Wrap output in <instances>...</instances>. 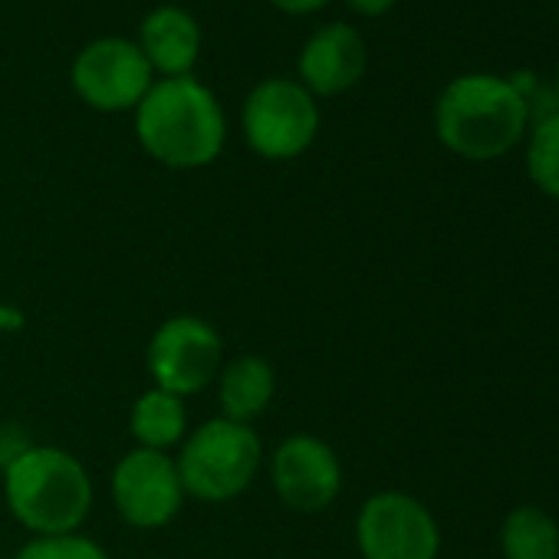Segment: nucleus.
<instances>
[{"mask_svg": "<svg viewBox=\"0 0 559 559\" xmlns=\"http://www.w3.org/2000/svg\"><path fill=\"white\" fill-rule=\"evenodd\" d=\"M135 139L152 162L171 171H194L221 158L227 116L201 80H155L135 106Z\"/></svg>", "mask_w": 559, "mask_h": 559, "instance_id": "f257e3e1", "label": "nucleus"}, {"mask_svg": "<svg viewBox=\"0 0 559 559\" xmlns=\"http://www.w3.org/2000/svg\"><path fill=\"white\" fill-rule=\"evenodd\" d=\"M0 490L11 516L31 536L80 533L96 503L90 467L60 444H31L4 471Z\"/></svg>", "mask_w": 559, "mask_h": 559, "instance_id": "f03ea898", "label": "nucleus"}, {"mask_svg": "<svg viewBox=\"0 0 559 559\" xmlns=\"http://www.w3.org/2000/svg\"><path fill=\"white\" fill-rule=\"evenodd\" d=\"M530 129V109L507 76L464 73L435 103L438 142L464 162H497L510 155Z\"/></svg>", "mask_w": 559, "mask_h": 559, "instance_id": "7ed1b4c3", "label": "nucleus"}, {"mask_svg": "<svg viewBox=\"0 0 559 559\" xmlns=\"http://www.w3.org/2000/svg\"><path fill=\"white\" fill-rule=\"evenodd\" d=\"M263 441L253 425L207 418L175 448V464L188 500L230 503L253 487L263 471Z\"/></svg>", "mask_w": 559, "mask_h": 559, "instance_id": "20e7f679", "label": "nucleus"}, {"mask_svg": "<svg viewBox=\"0 0 559 559\" xmlns=\"http://www.w3.org/2000/svg\"><path fill=\"white\" fill-rule=\"evenodd\" d=\"M320 122L317 96L290 76L260 80L240 109L247 148L266 162H294L310 152L320 135Z\"/></svg>", "mask_w": 559, "mask_h": 559, "instance_id": "39448f33", "label": "nucleus"}, {"mask_svg": "<svg viewBox=\"0 0 559 559\" xmlns=\"http://www.w3.org/2000/svg\"><path fill=\"white\" fill-rule=\"evenodd\" d=\"M221 366H224V340L204 317L194 313H178L162 320L145 349V369L152 385L185 402L191 395L207 392Z\"/></svg>", "mask_w": 559, "mask_h": 559, "instance_id": "423d86ee", "label": "nucleus"}, {"mask_svg": "<svg viewBox=\"0 0 559 559\" xmlns=\"http://www.w3.org/2000/svg\"><path fill=\"white\" fill-rule=\"evenodd\" d=\"M356 549L362 559H438L441 526L415 493L379 490L356 513Z\"/></svg>", "mask_w": 559, "mask_h": 559, "instance_id": "0eeeda50", "label": "nucleus"}, {"mask_svg": "<svg viewBox=\"0 0 559 559\" xmlns=\"http://www.w3.org/2000/svg\"><path fill=\"white\" fill-rule=\"evenodd\" d=\"M109 497L119 520L132 530H165L185 507L188 493L175 454L132 448L109 474Z\"/></svg>", "mask_w": 559, "mask_h": 559, "instance_id": "6e6552de", "label": "nucleus"}, {"mask_svg": "<svg viewBox=\"0 0 559 559\" xmlns=\"http://www.w3.org/2000/svg\"><path fill=\"white\" fill-rule=\"evenodd\" d=\"M73 93L96 112H135L155 83L148 60L129 37H99L86 44L70 67Z\"/></svg>", "mask_w": 559, "mask_h": 559, "instance_id": "1a4fd4ad", "label": "nucleus"}, {"mask_svg": "<svg viewBox=\"0 0 559 559\" xmlns=\"http://www.w3.org/2000/svg\"><path fill=\"white\" fill-rule=\"evenodd\" d=\"M270 487L294 513H323L343 493V461L320 435H290L270 451Z\"/></svg>", "mask_w": 559, "mask_h": 559, "instance_id": "9d476101", "label": "nucleus"}, {"mask_svg": "<svg viewBox=\"0 0 559 559\" xmlns=\"http://www.w3.org/2000/svg\"><path fill=\"white\" fill-rule=\"evenodd\" d=\"M369 67V47L366 37L353 24H326L320 27L300 50L297 70L300 83L320 99V96H340L353 90Z\"/></svg>", "mask_w": 559, "mask_h": 559, "instance_id": "9b49d317", "label": "nucleus"}, {"mask_svg": "<svg viewBox=\"0 0 559 559\" xmlns=\"http://www.w3.org/2000/svg\"><path fill=\"white\" fill-rule=\"evenodd\" d=\"M135 44L148 60L152 73H158L162 80L191 76L201 57V27L191 11L178 4H162L145 14Z\"/></svg>", "mask_w": 559, "mask_h": 559, "instance_id": "f8f14e48", "label": "nucleus"}, {"mask_svg": "<svg viewBox=\"0 0 559 559\" xmlns=\"http://www.w3.org/2000/svg\"><path fill=\"white\" fill-rule=\"evenodd\" d=\"M214 395L221 418L237 425H253L276 395V369L266 356L243 353L221 366L214 379Z\"/></svg>", "mask_w": 559, "mask_h": 559, "instance_id": "ddd939ff", "label": "nucleus"}, {"mask_svg": "<svg viewBox=\"0 0 559 559\" xmlns=\"http://www.w3.org/2000/svg\"><path fill=\"white\" fill-rule=\"evenodd\" d=\"M188 431V402L165 389H145L129 408V435L135 448L171 454Z\"/></svg>", "mask_w": 559, "mask_h": 559, "instance_id": "4468645a", "label": "nucleus"}, {"mask_svg": "<svg viewBox=\"0 0 559 559\" xmlns=\"http://www.w3.org/2000/svg\"><path fill=\"white\" fill-rule=\"evenodd\" d=\"M500 552L503 559H559V523L533 507H513L500 523Z\"/></svg>", "mask_w": 559, "mask_h": 559, "instance_id": "2eb2a0df", "label": "nucleus"}, {"mask_svg": "<svg viewBox=\"0 0 559 559\" xmlns=\"http://www.w3.org/2000/svg\"><path fill=\"white\" fill-rule=\"evenodd\" d=\"M526 175L533 188L559 201V109L526 129Z\"/></svg>", "mask_w": 559, "mask_h": 559, "instance_id": "dca6fc26", "label": "nucleus"}, {"mask_svg": "<svg viewBox=\"0 0 559 559\" xmlns=\"http://www.w3.org/2000/svg\"><path fill=\"white\" fill-rule=\"evenodd\" d=\"M14 559H112L109 549L80 533H60V536H31Z\"/></svg>", "mask_w": 559, "mask_h": 559, "instance_id": "f3484780", "label": "nucleus"}, {"mask_svg": "<svg viewBox=\"0 0 559 559\" xmlns=\"http://www.w3.org/2000/svg\"><path fill=\"white\" fill-rule=\"evenodd\" d=\"M270 4L284 14H317L330 4V0H270Z\"/></svg>", "mask_w": 559, "mask_h": 559, "instance_id": "a211bd4d", "label": "nucleus"}, {"mask_svg": "<svg viewBox=\"0 0 559 559\" xmlns=\"http://www.w3.org/2000/svg\"><path fill=\"white\" fill-rule=\"evenodd\" d=\"M346 4L362 17H382L395 8V0H346Z\"/></svg>", "mask_w": 559, "mask_h": 559, "instance_id": "6ab92c4d", "label": "nucleus"}, {"mask_svg": "<svg viewBox=\"0 0 559 559\" xmlns=\"http://www.w3.org/2000/svg\"><path fill=\"white\" fill-rule=\"evenodd\" d=\"M552 99H556V109H559V67L552 73Z\"/></svg>", "mask_w": 559, "mask_h": 559, "instance_id": "aec40b11", "label": "nucleus"}, {"mask_svg": "<svg viewBox=\"0 0 559 559\" xmlns=\"http://www.w3.org/2000/svg\"><path fill=\"white\" fill-rule=\"evenodd\" d=\"M0 559H4V556H0Z\"/></svg>", "mask_w": 559, "mask_h": 559, "instance_id": "412c9836", "label": "nucleus"}]
</instances>
